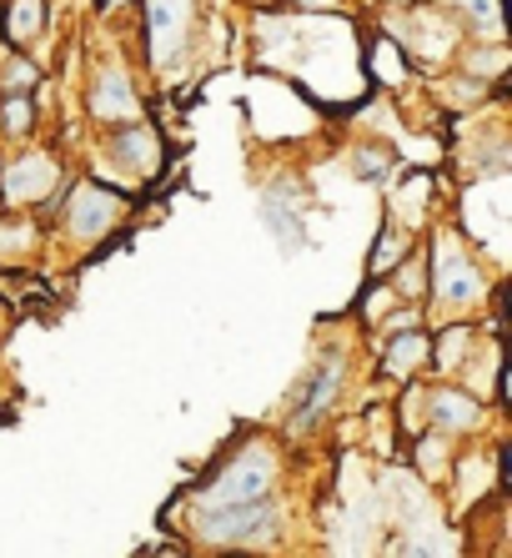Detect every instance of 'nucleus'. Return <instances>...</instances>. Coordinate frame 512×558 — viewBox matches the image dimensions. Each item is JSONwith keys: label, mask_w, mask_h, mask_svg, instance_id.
Segmentation results:
<instances>
[{"label": "nucleus", "mask_w": 512, "mask_h": 558, "mask_svg": "<svg viewBox=\"0 0 512 558\" xmlns=\"http://www.w3.org/2000/svg\"><path fill=\"white\" fill-rule=\"evenodd\" d=\"M398 307V292L387 282H371L367 287V298H362V307H357V317H362V327H382L387 323V312Z\"/></svg>", "instance_id": "393cba45"}, {"label": "nucleus", "mask_w": 512, "mask_h": 558, "mask_svg": "<svg viewBox=\"0 0 512 558\" xmlns=\"http://www.w3.org/2000/svg\"><path fill=\"white\" fill-rule=\"evenodd\" d=\"M101 156L115 182H126V186H146L167 171V142H161V131L151 121H131V126L106 131Z\"/></svg>", "instance_id": "39448f33"}, {"label": "nucleus", "mask_w": 512, "mask_h": 558, "mask_svg": "<svg viewBox=\"0 0 512 558\" xmlns=\"http://www.w3.org/2000/svg\"><path fill=\"white\" fill-rule=\"evenodd\" d=\"M352 171H357L362 182L371 186H387V182H398V151L387 142H367L352 151Z\"/></svg>", "instance_id": "4be33fe9"}, {"label": "nucleus", "mask_w": 512, "mask_h": 558, "mask_svg": "<svg viewBox=\"0 0 512 558\" xmlns=\"http://www.w3.org/2000/svg\"><path fill=\"white\" fill-rule=\"evenodd\" d=\"M282 533V504L261 498V504H236V508H192L186 538L206 548H261Z\"/></svg>", "instance_id": "20e7f679"}, {"label": "nucleus", "mask_w": 512, "mask_h": 558, "mask_svg": "<svg viewBox=\"0 0 512 558\" xmlns=\"http://www.w3.org/2000/svg\"><path fill=\"white\" fill-rule=\"evenodd\" d=\"M86 106H90V121H101L106 131L131 126V121L146 117L142 92H136L131 71H121V65H96V76L86 86Z\"/></svg>", "instance_id": "9d476101"}, {"label": "nucleus", "mask_w": 512, "mask_h": 558, "mask_svg": "<svg viewBox=\"0 0 512 558\" xmlns=\"http://www.w3.org/2000/svg\"><path fill=\"white\" fill-rule=\"evenodd\" d=\"M65 186V167L56 161V151H15L5 167H0V202L5 211H31L56 202Z\"/></svg>", "instance_id": "0eeeda50"}, {"label": "nucleus", "mask_w": 512, "mask_h": 558, "mask_svg": "<svg viewBox=\"0 0 512 558\" xmlns=\"http://www.w3.org/2000/svg\"><path fill=\"white\" fill-rule=\"evenodd\" d=\"M40 252V227L26 211H0V262L5 267H26Z\"/></svg>", "instance_id": "dca6fc26"}, {"label": "nucleus", "mask_w": 512, "mask_h": 558, "mask_svg": "<svg viewBox=\"0 0 512 558\" xmlns=\"http://www.w3.org/2000/svg\"><path fill=\"white\" fill-rule=\"evenodd\" d=\"M437 5H442L448 15H458L477 40H502V31H508L502 0H437Z\"/></svg>", "instance_id": "f3484780"}, {"label": "nucleus", "mask_w": 512, "mask_h": 558, "mask_svg": "<svg viewBox=\"0 0 512 558\" xmlns=\"http://www.w3.org/2000/svg\"><path fill=\"white\" fill-rule=\"evenodd\" d=\"M146 31V61L156 65V71H171V65L186 56V46H192V21H196V0H146L142 11Z\"/></svg>", "instance_id": "6e6552de"}, {"label": "nucleus", "mask_w": 512, "mask_h": 558, "mask_svg": "<svg viewBox=\"0 0 512 558\" xmlns=\"http://www.w3.org/2000/svg\"><path fill=\"white\" fill-rule=\"evenodd\" d=\"M40 86V65L26 51H11L0 61V96H36Z\"/></svg>", "instance_id": "b1692460"}, {"label": "nucleus", "mask_w": 512, "mask_h": 558, "mask_svg": "<svg viewBox=\"0 0 512 558\" xmlns=\"http://www.w3.org/2000/svg\"><path fill=\"white\" fill-rule=\"evenodd\" d=\"M423 403H427V428L442 433V438H467V433H477L487 423V403L462 383H452V377L448 383H427Z\"/></svg>", "instance_id": "9b49d317"}, {"label": "nucleus", "mask_w": 512, "mask_h": 558, "mask_svg": "<svg viewBox=\"0 0 512 558\" xmlns=\"http://www.w3.org/2000/svg\"><path fill=\"white\" fill-rule=\"evenodd\" d=\"M477 348V327L473 323H442L432 332V357H427V367L437 373V383H448V377L462 373V363L473 357Z\"/></svg>", "instance_id": "ddd939ff"}, {"label": "nucleus", "mask_w": 512, "mask_h": 558, "mask_svg": "<svg viewBox=\"0 0 512 558\" xmlns=\"http://www.w3.org/2000/svg\"><path fill=\"white\" fill-rule=\"evenodd\" d=\"M387 287L398 292V302H417V307H427V247L423 242L392 267V282Z\"/></svg>", "instance_id": "412c9836"}, {"label": "nucleus", "mask_w": 512, "mask_h": 558, "mask_svg": "<svg viewBox=\"0 0 512 558\" xmlns=\"http://www.w3.org/2000/svg\"><path fill=\"white\" fill-rule=\"evenodd\" d=\"M307 211H312V192L302 177H277L271 186H261V221H267L271 242L296 257L307 242Z\"/></svg>", "instance_id": "1a4fd4ad"}, {"label": "nucleus", "mask_w": 512, "mask_h": 558, "mask_svg": "<svg viewBox=\"0 0 512 558\" xmlns=\"http://www.w3.org/2000/svg\"><path fill=\"white\" fill-rule=\"evenodd\" d=\"M36 121H40L36 96H0V136L26 142V136H36Z\"/></svg>", "instance_id": "5701e85b"}, {"label": "nucleus", "mask_w": 512, "mask_h": 558, "mask_svg": "<svg viewBox=\"0 0 512 558\" xmlns=\"http://www.w3.org/2000/svg\"><path fill=\"white\" fill-rule=\"evenodd\" d=\"M146 558H192V554H176V548H161V554H146Z\"/></svg>", "instance_id": "bb28decb"}, {"label": "nucleus", "mask_w": 512, "mask_h": 558, "mask_svg": "<svg viewBox=\"0 0 512 558\" xmlns=\"http://www.w3.org/2000/svg\"><path fill=\"white\" fill-rule=\"evenodd\" d=\"M46 31V0H5L0 5V36L11 51H31V40Z\"/></svg>", "instance_id": "2eb2a0df"}, {"label": "nucleus", "mask_w": 512, "mask_h": 558, "mask_svg": "<svg viewBox=\"0 0 512 558\" xmlns=\"http://www.w3.org/2000/svg\"><path fill=\"white\" fill-rule=\"evenodd\" d=\"M346 377H352V363L346 352H321L317 363L307 367L302 388L292 392V417H287V438H307L321 417L337 408V398L346 392Z\"/></svg>", "instance_id": "423d86ee"}, {"label": "nucleus", "mask_w": 512, "mask_h": 558, "mask_svg": "<svg viewBox=\"0 0 512 558\" xmlns=\"http://www.w3.org/2000/svg\"><path fill=\"white\" fill-rule=\"evenodd\" d=\"M282 5H296V11H337L342 0H282Z\"/></svg>", "instance_id": "a878e982"}, {"label": "nucleus", "mask_w": 512, "mask_h": 558, "mask_svg": "<svg viewBox=\"0 0 512 558\" xmlns=\"http://www.w3.org/2000/svg\"><path fill=\"white\" fill-rule=\"evenodd\" d=\"M412 442H417V448H412V458H417V473H423V478H432V483H448L452 478V463H458V448H452V438L423 428Z\"/></svg>", "instance_id": "a211bd4d"}, {"label": "nucleus", "mask_w": 512, "mask_h": 558, "mask_svg": "<svg viewBox=\"0 0 512 558\" xmlns=\"http://www.w3.org/2000/svg\"><path fill=\"white\" fill-rule=\"evenodd\" d=\"M432 357V332L427 327H407V332H387L382 342V373L392 383H417Z\"/></svg>", "instance_id": "f8f14e48"}, {"label": "nucleus", "mask_w": 512, "mask_h": 558, "mask_svg": "<svg viewBox=\"0 0 512 558\" xmlns=\"http://www.w3.org/2000/svg\"><path fill=\"white\" fill-rule=\"evenodd\" d=\"M412 247H417V236L402 232L398 221H382V232H377V242H371V257H367V277H371V282H377V277H387Z\"/></svg>", "instance_id": "aec40b11"}, {"label": "nucleus", "mask_w": 512, "mask_h": 558, "mask_svg": "<svg viewBox=\"0 0 512 558\" xmlns=\"http://www.w3.org/2000/svg\"><path fill=\"white\" fill-rule=\"evenodd\" d=\"M282 483V448L271 433H242L217 468L196 483L192 508H236V504H261L277 494Z\"/></svg>", "instance_id": "f257e3e1"}, {"label": "nucleus", "mask_w": 512, "mask_h": 558, "mask_svg": "<svg viewBox=\"0 0 512 558\" xmlns=\"http://www.w3.org/2000/svg\"><path fill=\"white\" fill-rule=\"evenodd\" d=\"M221 558H252V554H246V548H227V554H221Z\"/></svg>", "instance_id": "cd10ccee"}, {"label": "nucleus", "mask_w": 512, "mask_h": 558, "mask_svg": "<svg viewBox=\"0 0 512 558\" xmlns=\"http://www.w3.org/2000/svg\"><path fill=\"white\" fill-rule=\"evenodd\" d=\"M131 221V196L101 177H76L61 186V236L65 247L96 252Z\"/></svg>", "instance_id": "f03ea898"}, {"label": "nucleus", "mask_w": 512, "mask_h": 558, "mask_svg": "<svg viewBox=\"0 0 512 558\" xmlns=\"http://www.w3.org/2000/svg\"><path fill=\"white\" fill-rule=\"evenodd\" d=\"M462 65H467V76H473V81L498 86V81L508 76V65H512L508 40H473V46L462 51Z\"/></svg>", "instance_id": "6ab92c4d"}, {"label": "nucleus", "mask_w": 512, "mask_h": 558, "mask_svg": "<svg viewBox=\"0 0 512 558\" xmlns=\"http://www.w3.org/2000/svg\"><path fill=\"white\" fill-rule=\"evenodd\" d=\"M487 282L492 277L483 272L473 242L458 227H442L427 242V307L437 302L442 312H467L487 298Z\"/></svg>", "instance_id": "7ed1b4c3"}, {"label": "nucleus", "mask_w": 512, "mask_h": 558, "mask_svg": "<svg viewBox=\"0 0 512 558\" xmlns=\"http://www.w3.org/2000/svg\"><path fill=\"white\" fill-rule=\"evenodd\" d=\"M423 196H432V177H427V171H412L407 182L392 192V217H387V221H398L402 232L423 236L427 221H432V207H427Z\"/></svg>", "instance_id": "4468645a"}]
</instances>
